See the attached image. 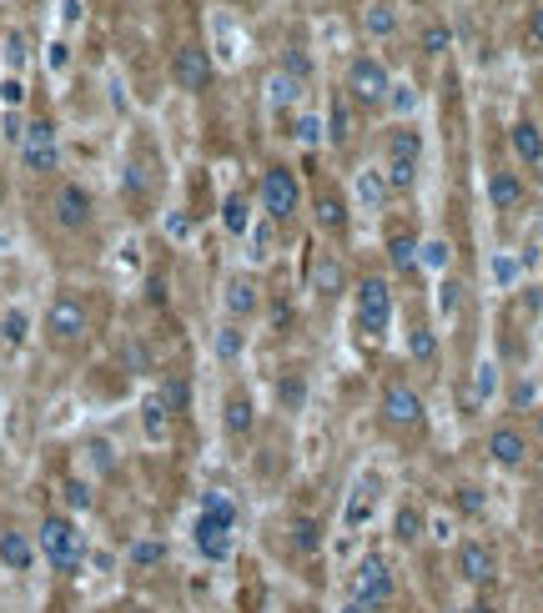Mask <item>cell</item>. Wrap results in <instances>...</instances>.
<instances>
[{"label": "cell", "mask_w": 543, "mask_h": 613, "mask_svg": "<svg viewBox=\"0 0 543 613\" xmlns=\"http://www.w3.org/2000/svg\"><path fill=\"white\" fill-rule=\"evenodd\" d=\"M36 553H41V563L51 569V578L76 584L86 573V559H91V538H86V528L76 523V513L46 508L41 519H36Z\"/></svg>", "instance_id": "1"}, {"label": "cell", "mask_w": 543, "mask_h": 613, "mask_svg": "<svg viewBox=\"0 0 543 613\" xmlns=\"http://www.w3.org/2000/svg\"><path fill=\"white\" fill-rule=\"evenodd\" d=\"M377 433L392 437V443H423L428 437V397L418 393V382L392 372L383 387H377Z\"/></svg>", "instance_id": "2"}, {"label": "cell", "mask_w": 543, "mask_h": 613, "mask_svg": "<svg viewBox=\"0 0 543 613\" xmlns=\"http://www.w3.org/2000/svg\"><path fill=\"white\" fill-rule=\"evenodd\" d=\"M237 498L227 488H207L202 503H196V519H192V548L202 563H227L237 553Z\"/></svg>", "instance_id": "3"}, {"label": "cell", "mask_w": 543, "mask_h": 613, "mask_svg": "<svg viewBox=\"0 0 543 613\" xmlns=\"http://www.w3.org/2000/svg\"><path fill=\"white\" fill-rule=\"evenodd\" d=\"M348 599L362 613H398L403 603V573L388 548H362L358 563L348 573Z\"/></svg>", "instance_id": "4"}, {"label": "cell", "mask_w": 543, "mask_h": 613, "mask_svg": "<svg viewBox=\"0 0 543 613\" xmlns=\"http://www.w3.org/2000/svg\"><path fill=\"white\" fill-rule=\"evenodd\" d=\"M423 156H428V141H423V126L413 122H392L383 131V166H377V177L392 196H413L418 191V177H423Z\"/></svg>", "instance_id": "5"}, {"label": "cell", "mask_w": 543, "mask_h": 613, "mask_svg": "<svg viewBox=\"0 0 543 613\" xmlns=\"http://www.w3.org/2000/svg\"><path fill=\"white\" fill-rule=\"evenodd\" d=\"M352 328L362 342H388L398 328V282L388 272H362L352 282Z\"/></svg>", "instance_id": "6"}, {"label": "cell", "mask_w": 543, "mask_h": 613, "mask_svg": "<svg viewBox=\"0 0 543 613\" xmlns=\"http://www.w3.org/2000/svg\"><path fill=\"white\" fill-rule=\"evenodd\" d=\"M161 187H167V166H161V151L152 137H137L126 151L121 166V202L131 206V217H152L156 202H161Z\"/></svg>", "instance_id": "7"}, {"label": "cell", "mask_w": 543, "mask_h": 613, "mask_svg": "<svg viewBox=\"0 0 543 613\" xmlns=\"http://www.w3.org/2000/svg\"><path fill=\"white\" fill-rule=\"evenodd\" d=\"M46 221H51V232H61V237L96 232V221H101L96 191L76 177H56L51 191H46Z\"/></svg>", "instance_id": "8"}, {"label": "cell", "mask_w": 543, "mask_h": 613, "mask_svg": "<svg viewBox=\"0 0 543 613\" xmlns=\"http://www.w3.org/2000/svg\"><path fill=\"white\" fill-rule=\"evenodd\" d=\"M342 101H348L352 111H362V116H383V111L392 106V71L388 61H377L373 51H358L348 61V71H342Z\"/></svg>", "instance_id": "9"}, {"label": "cell", "mask_w": 543, "mask_h": 613, "mask_svg": "<svg viewBox=\"0 0 543 613\" xmlns=\"http://www.w3.org/2000/svg\"><path fill=\"white\" fill-rule=\"evenodd\" d=\"M41 332H46V347H56V353L86 347V342H91V302H86L76 286H61L56 297L46 302Z\"/></svg>", "instance_id": "10"}, {"label": "cell", "mask_w": 543, "mask_h": 613, "mask_svg": "<svg viewBox=\"0 0 543 613\" xmlns=\"http://www.w3.org/2000/svg\"><path fill=\"white\" fill-rule=\"evenodd\" d=\"M302 177H297V166L287 162H267L262 171H257V206H262V217L272 221V227H297V217H302Z\"/></svg>", "instance_id": "11"}, {"label": "cell", "mask_w": 543, "mask_h": 613, "mask_svg": "<svg viewBox=\"0 0 543 613\" xmlns=\"http://www.w3.org/2000/svg\"><path fill=\"white\" fill-rule=\"evenodd\" d=\"M383 257L392 282H418L423 272V227L408 212H383Z\"/></svg>", "instance_id": "12"}, {"label": "cell", "mask_w": 543, "mask_h": 613, "mask_svg": "<svg viewBox=\"0 0 543 613\" xmlns=\"http://www.w3.org/2000/svg\"><path fill=\"white\" fill-rule=\"evenodd\" d=\"M15 156H21V171H26V177L56 181V171H61V126L51 122V116H30V122H21Z\"/></svg>", "instance_id": "13"}, {"label": "cell", "mask_w": 543, "mask_h": 613, "mask_svg": "<svg viewBox=\"0 0 543 613\" xmlns=\"http://www.w3.org/2000/svg\"><path fill=\"white\" fill-rule=\"evenodd\" d=\"M307 212H312V227L322 232V242H327V246H337V252H342V246L352 242V196H348V187H342V181L318 177Z\"/></svg>", "instance_id": "14"}, {"label": "cell", "mask_w": 543, "mask_h": 613, "mask_svg": "<svg viewBox=\"0 0 543 613\" xmlns=\"http://www.w3.org/2000/svg\"><path fill=\"white\" fill-rule=\"evenodd\" d=\"M499 573H503L499 544H488L483 533H463L458 544H453V578L463 588H493Z\"/></svg>", "instance_id": "15"}, {"label": "cell", "mask_w": 543, "mask_h": 613, "mask_svg": "<svg viewBox=\"0 0 543 613\" xmlns=\"http://www.w3.org/2000/svg\"><path fill=\"white\" fill-rule=\"evenodd\" d=\"M302 282H307V292H312L322 307H333V302L348 292V257H342L337 246H318V252H307Z\"/></svg>", "instance_id": "16"}, {"label": "cell", "mask_w": 543, "mask_h": 613, "mask_svg": "<svg viewBox=\"0 0 543 613\" xmlns=\"http://www.w3.org/2000/svg\"><path fill=\"white\" fill-rule=\"evenodd\" d=\"M483 452H488V463L503 468V473H523V468L533 463V437L523 423H493L483 437Z\"/></svg>", "instance_id": "17"}, {"label": "cell", "mask_w": 543, "mask_h": 613, "mask_svg": "<svg viewBox=\"0 0 543 613\" xmlns=\"http://www.w3.org/2000/svg\"><path fill=\"white\" fill-rule=\"evenodd\" d=\"M41 553H36V528H26L21 519H5L0 513V573H11V578H26L36 573Z\"/></svg>", "instance_id": "18"}, {"label": "cell", "mask_w": 543, "mask_h": 613, "mask_svg": "<svg viewBox=\"0 0 543 613\" xmlns=\"http://www.w3.org/2000/svg\"><path fill=\"white\" fill-rule=\"evenodd\" d=\"M211 81H217V66H211V55L202 41H186L171 51V86L186 95H202L211 91Z\"/></svg>", "instance_id": "19"}, {"label": "cell", "mask_w": 543, "mask_h": 613, "mask_svg": "<svg viewBox=\"0 0 543 613\" xmlns=\"http://www.w3.org/2000/svg\"><path fill=\"white\" fill-rule=\"evenodd\" d=\"M529 202H533V191L518 166H493V171H488V206H493L499 217H523Z\"/></svg>", "instance_id": "20"}, {"label": "cell", "mask_w": 543, "mask_h": 613, "mask_svg": "<svg viewBox=\"0 0 543 613\" xmlns=\"http://www.w3.org/2000/svg\"><path fill=\"white\" fill-rule=\"evenodd\" d=\"M222 433H227V443H247L257 433V397L242 382H232L222 393Z\"/></svg>", "instance_id": "21"}, {"label": "cell", "mask_w": 543, "mask_h": 613, "mask_svg": "<svg viewBox=\"0 0 543 613\" xmlns=\"http://www.w3.org/2000/svg\"><path fill=\"white\" fill-rule=\"evenodd\" d=\"M257 307H262V286H257V277L251 272H232L222 282V312L227 322H247V317H257Z\"/></svg>", "instance_id": "22"}, {"label": "cell", "mask_w": 543, "mask_h": 613, "mask_svg": "<svg viewBox=\"0 0 543 613\" xmlns=\"http://www.w3.org/2000/svg\"><path fill=\"white\" fill-rule=\"evenodd\" d=\"M322 544H327V523L318 513H293L287 519V548H293V563H318L322 559Z\"/></svg>", "instance_id": "23"}, {"label": "cell", "mask_w": 543, "mask_h": 613, "mask_svg": "<svg viewBox=\"0 0 543 613\" xmlns=\"http://www.w3.org/2000/svg\"><path fill=\"white\" fill-rule=\"evenodd\" d=\"M508 151H514V162L523 166V171H539L543 166V126L533 122V116H518V122L508 126Z\"/></svg>", "instance_id": "24"}, {"label": "cell", "mask_w": 543, "mask_h": 613, "mask_svg": "<svg viewBox=\"0 0 543 613\" xmlns=\"http://www.w3.org/2000/svg\"><path fill=\"white\" fill-rule=\"evenodd\" d=\"M428 508L413 503V498H403V503L392 508V548H418L423 544V533H428Z\"/></svg>", "instance_id": "25"}, {"label": "cell", "mask_w": 543, "mask_h": 613, "mask_svg": "<svg viewBox=\"0 0 543 613\" xmlns=\"http://www.w3.org/2000/svg\"><path fill=\"white\" fill-rule=\"evenodd\" d=\"M403 26V15H398V0H367L362 5V30L373 36V41H392Z\"/></svg>", "instance_id": "26"}, {"label": "cell", "mask_w": 543, "mask_h": 613, "mask_svg": "<svg viewBox=\"0 0 543 613\" xmlns=\"http://www.w3.org/2000/svg\"><path fill=\"white\" fill-rule=\"evenodd\" d=\"M141 433L152 437V443H167L171 437V412H167V403H161V393H152L141 403Z\"/></svg>", "instance_id": "27"}, {"label": "cell", "mask_w": 543, "mask_h": 613, "mask_svg": "<svg viewBox=\"0 0 543 613\" xmlns=\"http://www.w3.org/2000/svg\"><path fill=\"white\" fill-rule=\"evenodd\" d=\"M267 101H272L277 111H297V106L307 101V86H297L293 76H282V71H272V76H267Z\"/></svg>", "instance_id": "28"}, {"label": "cell", "mask_w": 543, "mask_h": 613, "mask_svg": "<svg viewBox=\"0 0 543 613\" xmlns=\"http://www.w3.org/2000/svg\"><path fill=\"white\" fill-rule=\"evenodd\" d=\"M167 563V544L161 538H141V544H131V553H126V569L131 573H152Z\"/></svg>", "instance_id": "29"}, {"label": "cell", "mask_w": 543, "mask_h": 613, "mask_svg": "<svg viewBox=\"0 0 543 613\" xmlns=\"http://www.w3.org/2000/svg\"><path fill=\"white\" fill-rule=\"evenodd\" d=\"M408 347H413V362H438V332H432V322L413 317L408 322Z\"/></svg>", "instance_id": "30"}, {"label": "cell", "mask_w": 543, "mask_h": 613, "mask_svg": "<svg viewBox=\"0 0 543 613\" xmlns=\"http://www.w3.org/2000/svg\"><path fill=\"white\" fill-rule=\"evenodd\" d=\"M277 71H282V76H293L297 86H312V76H318V66H312V55H307L302 46H287L282 61H277Z\"/></svg>", "instance_id": "31"}, {"label": "cell", "mask_w": 543, "mask_h": 613, "mask_svg": "<svg viewBox=\"0 0 543 613\" xmlns=\"http://www.w3.org/2000/svg\"><path fill=\"white\" fill-rule=\"evenodd\" d=\"M156 393H161V403H167V412H171V418H181V412L192 408V382L181 378V372H171V378L161 382Z\"/></svg>", "instance_id": "32"}, {"label": "cell", "mask_w": 543, "mask_h": 613, "mask_svg": "<svg viewBox=\"0 0 543 613\" xmlns=\"http://www.w3.org/2000/svg\"><path fill=\"white\" fill-rule=\"evenodd\" d=\"M453 503H458V513H463V519H483V513H488V493L483 488H478V483H458V488H453Z\"/></svg>", "instance_id": "33"}, {"label": "cell", "mask_w": 543, "mask_h": 613, "mask_svg": "<svg viewBox=\"0 0 543 613\" xmlns=\"http://www.w3.org/2000/svg\"><path fill=\"white\" fill-rule=\"evenodd\" d=\"M322 131H327V141H333V146H348L352 116H348V101H342V95H333V111H327V126H322Z\"/></svg>", "instance_id": "34"}, {"label": "cell", "mask_w": 543, "mask_h": 613, "mask_svg": "<svg viewBox=\"0 0 543 613\" xmlns=\"http://www.w3.org/2000/svg\"><path fill=\"white\" fill-rule=\"evenodd\" d=\"M448 41H453V36H448V21H438V15H432V21H423V30H418L423 55H443Z\"/></svg>", "instance_id": "35"}, {"label": "cell", "mask_w": 543, "mask_h": 613, "mask_svg": "<svg viewBox=\"0 0 543 613\" xmlns=\"http://www.w3.org/2000/svg\"><path fill=\"white\" fill-rule=\"evenodd\" d=\"M222 221H227V232H232V237H242V232H247L251 212H247V196H242V191H237V196H227V206H222Z\"/></svg>", "instance_id": "36"}, {"label": "cell", "mask_w": 543, "mask_h": 613, "mask_svg": "<svg viewBox=\"0 0 543 613\" xmlns=\"http://www.w3.org/2000/svg\"><path fill=\"white\" fill-rule=\"evenodd\" d=\"M523 46H529L533 55L543 51V0H533L529 15H523Z\"/></svg>", "instance_id": "37"}, {"label": "cell", "mask_w": 543, "mask_h": 613, "mask_svg": "<svg viewBox=\"0 0 543 613\" xmlns=\"http://www.w3.org/2000/svg\"><path fill=\"white\" fill-rule=\"evenodd\" d=\"M217 357H222V362H237L242 357V328L237 322H222V332H217Z\"/></svg>", "instance_id": "38"}, {"label": "cell", "mask_w": 543, "mask_h": 613, "mask_svg": "<svg viewBox=\"0 0 543 613\" xmlns=\"http://www.w3.org/2000/svg\"><path fill=\"white\" fill-rule=\"evenodd\" d=\"M126 368H131V372H152V347H146V342H126Z\"/></svg>", "instance_id": "39"}, {"label": "cell", "mask_w": 543, "mask_h": 613, "mask_svg": "<svg viewBox=\"0 0 543 613\" xmlns=\"http://www.w3.org/2000/svg\"><path fill=\"white\" fill-rule=\"evenodd\" d=\"M282 613H327V609H322L318 599H287L282 603Z\"/></svg>", "instance_id": "40"}, {"label": "cell", "mask_w": 543, "mask_h": 613, "mask_svg": "<svg viewBox=\"0 0 543 613\" xmlns=\"http://www.w3.org/2000/svg\"><path fill=\"white\" fill-rule=\"evenodd\" d=\"M0 328H5V337H11V342H21V332H26V317H21V312H11V317H5V322H0Z\"/></svg>", "instance_id": "41"}, {"label": "cell", "mask_w": 543, "mask_h": 613, "mask_svg": "<svg viewBox=\"0 0 543 613\" xmlns=\"http://www.w3.org/2000/svg\"><path fill=\"white\" fill-rule=\"evenodd\" d=\"M529 437H533V443H543V403L529 412Z\"/></svg>", "instance_id": "42"}, {"label": "cell", "mask_w": 543, "mask_h": 613, "mask_svg": "<svg viewBox=\"0 0 543 613\" xmlns=\"http://www.w3.org/2000/svg\"><path fill=\"white\" fill-rule=\"evenodd\" d=\"M533 95H539V111H543V71H539V81H533Z\"/></svg>", "instance_id": "43"}, {"label": "cell", "mask_w": 543, "mask_h": 613, "mask_svg": "<svg viewBox=\"0 0 543 613\" xmlns=\"http://www.w3.org/2000/svg\"><path fill=\"white\" fill-rule=\"evenodd\" d=\"M337 613H362V609H358V603H352V599H342V609H337Z\"/></svg>", "instance_id": "44"}]
</instances>
